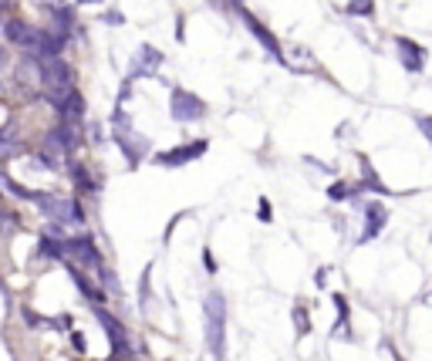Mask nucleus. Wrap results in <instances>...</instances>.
I'll return each mask as SVG.
<instances>
[{"label": "nucleus", "mask_w": 432, "mask_h": 361, "mask_svg": "<svg viewBox=\"0 0 432 361\" xmlns=\"http://www.w3.org/2000/svg\"><path fill=\"white\" fill-rule=\"evenodd\" d=\"M203 324H207V351L213 361H226V297L209 290L203 301Z\"/></svg>", "instance_id": "1"}, {"label": "nucleus", "mask_w": 432, "mask_h": 361, "mask_svg": "<svg viewBox=\"0 0 432 361\" xmlns=\"http://www.w3.org/2000/svg\"><path fill=\"white\" fill-rule=\"evenodd\" d=\"M34 206L41 209V216L44 220H51L57 227H85L88 220H85V209L78 199L71 196H55V192H34Z\"/></svg>", "instance_id": "2"}, {"label": "nucleus", "mask_w": 432, "mask_h": 361, "mask_svg": "<svg viewBox=\"0 0 432 361\" xmlns=\"http://www.w3.org/2000/svg\"><path fill=\"white\" fill-rule=\"evenodd\" d=\"M38 61V71H41V88H44V95L51 98V105H57L61 98H68L75 92V75H71V68H68V61H61V57H34Z\"/></svg>", "instance_id": "3"}, {"label": "nucleus", "mask_w": 432, "mask_h": 361, "mask_svg": "<svg viewBox=\"0 0 432 361\" xmlns=\"http://www.w3.org/2000/svg\"><path fill=\"white\" fill-rule=\"evenodd\" d=\"M112 125H115V146L125 153V159H129L132 166H139V162L146 159V153H149V139H146V135H139V132H132L129 115L122 112V108H115Z\"/></svg>", "instance_id": "4"}, {"label": "nucleus", "mask_w": 432, "mask_h": 361, "mask_svg": "<svg viewBox=\"0 0 432 361\" xmlns=\"http://www.w3.org/2000/svg\"><path fill=\"white\" fill-rule=\"evenodd\" d=\"M169 112L176 122H200L203 115H207V105H203V98L193 95V92H186V88H172L169 95Z\"/></svg>", "instance_id": "5"}, {"label": "nucleus", "mask_w": 432, "mask_h": 361, "mask_svg": "<svg viewBox=\"0 0 432 361\" xmlns=\"http://www.w3.org/2000/svg\"><path fill=\"white\" fill-rule=\"evenodd\" d=\"M4 34H7V41L11 44H18V48H24L31 57L41 55V41H44V31H38V27H31V24H24V20H7L4 24Z\"/></svg>", "instance_id": "6"}, {"label": "nucleus", "mask_w": 432, "mask_h": 361, "mask_svg": "<svg viewBox=\"0 0 432 361\" xmlns=\"http://www.w3.org/2000/svg\"><path fill=\"white\" fill-rule=\"evenodd\" d=\"M95 318H98V324L105 327V334H109V341H112L115 358L129 361V358H132V344H129V334H125L122 321H118V318H112V314H109L105 307H95Z\"/></svg>", "instance_id": "7"}, {"label": "nucleus", "mask_w": 432, "mask_h": 361, "mask_svg": "<svg viewBox=\"0 0 432 361\" xmlns=\"http://www.w3.org/2000/svg\"><path fill=\"white\" fill-rule=\"evenodd\" d=\"M203 153H207V139L183 142V146H176V149H166V153L155 155V166H162V169H179V166H189L193 159H200Z\"/></svg>", "instance_id": "8"}, {"label": "nucleus", "mask_w": 432, "mask_h": 361, "mask_svg": "<svg viewBox=\"0 0 432 361\" xmlns=\"http://www.w3.org/2000/svg\"><path fill=\"white\" fill-rule=\"evenodd\" d=\"M78 142H81V135H78V125H71V122H61V125L51 129L48 139H44V146L55 149V153H61L64 159H68V153H75L78 149Z\"/></svg>", "instance_id": "9"}, {"label": "nucleus", "mask_w": 432, "mask_h": 361, "mask_svg": "<svg viewBox=\"0 0 432 361\" xmlns=\"http://www.w3.org/2000/svg\"><path fill=\"white\" fill-rule=\"evenodd\" d=\"M395 48H398V61H402V68L409 71V75H419L422 68H426V48L422 44H415L412 38H395Z\"/></svg>", "instance_id": "10"}, {"label": "nucleus", "mask_w": 432, "mask_h": 361, "mask_svg": "<svg viewBox=\"0 0 432 361\" xmlns=\"http://www.w3.org/2000/svg\"><path fill=\"white\" fill-rule=\"evenodd\" d=\"M162 68V51L152 48V44H142L135 57H132V71H129V81L132 78H146V75H155Z\"/></svg>", "instance_id": "11"}, {"label": "nucleus", "mask_w": 432, "mask_h": 361, "mask_svg": "<svg viewBox=\"0 0 432 361\" xmlns=\"http://www.w3.org/2000/svg\"><path fill=\"white\" fill-rule=\"evenodd\" d=\"M237 10H240V17H244L246 27L253 31V38H257V41L263 44V48L270 51V57H274V61H281V64H284V51H281V44H277V38H274V34H270V31L263 27L260 20H257L253 14H250V10H246V7H237Z\"/></svg>", "instance_id": "12"}, {"label": "nucleus", "mask_w": 432, "mask_h": 361, "mask_svg": "<svg viewBox=\"0 0 432 361\" xmlns=\"http://www.w3.org/2000/svg\"><path fill=\"white\" fill-rule=\"evenodd\" d=\"M385 223H389V209L382 206V203H368L365 206V229H361V243H368V240H375L378 233L385 229Z\"/></svg>", "instance_id": "13"}, {"label": "nucleus", "mask_w": 432, "mask_h": 361, "mask_svg": "<svg viewBox=\"0 0 432 361\" xmlns=\"http://www.w3.org/2000/svg\"><path fill=\"white\" fill-rule=\"evenodd\" d=\"M64 264H68V260H64ZM68 274H71V281H75L78 290L88 297V304H92V307H102V304H105V290H102L98 284H92V281H88V274H85L81 267L68 264Z\"/></svg>", "instance_id": "14"}, {"label": "nucleus", "mask_w": 432, "mask_h": 361, "mask_svg": "<svg viewBox=\"0 0 432 361\" xmlns=\"http://www.w3.org/2000/svg\"><path fill=\"white\" fill-rule=\"evenodd\" d=\"M55 108H57V115H61V122H71V125H78V122H81V115H85V98L78 95V88H75L68 98H61Z\"/></svg>", "instance_id": "15"}, {"label": "nucleus", "mask_w": 432, "mask_h": 361, "mask_svg": "<svg viewBox=\"0 0 432 361\" xmlns=\"http://www.w3.org/2000/svg\"><path fill=\"white\" fill-rule=\"evenodd\" d=\"M0 190L7 192V196H14V199H27V203H34V192H38V190H27V186H20L18 179H11L7 172H0Z\"/></svg>", "instance_id": "16"}, {"label": "nucleus", "mask_w": 432, "mask_h": 361, "mask_svg": "<svg viewBox=\"0 0 432 361\" xmlns=\"http://www.w3.org/2000/svg\"><path fill=\"white\" fill-rule=\"evenodd\" d=\"M68 172H71V179H75L78 192H95V190H98V186H95V179L88 176V169H85L81 162H71V166H68Z\"/></svg>", "instance_id": "17"}, {"label": "nucleus", "mask_w": 432, "mask_h": 361, "mask_svg": "<svg viewBox=\"0 0 432 361\" xmlns=\"http://www.w3.org/2000/svg\"><path fill=\"white\" fill-rule=\"evenodd\" d=\"M361 172H365V186H368V190H375L378 196H389V186H385V183L378 179L375 172H372V166H368L365 159H361Z\"/></svg>", "instance_id": "18"}, {"label": "nucleus", "mask_w": 432, "mask_h": 361, "mask_svg": "<svg viewBox=\"0 0 432 361\" xmlns=\"http://www.w3.org/2000/svg\"><path fill=\"white\" fill-rule=\"evenodd\" d=\"M358 196V186H348V183H335L331 190H328V199L331 203H341V199H355Z\"/></svg>", "instance_id": "19"}, {"label": "nucleus", "mask_w": 432, "mask_h": 361, "mask_svg": "<svg viewBox=\"0 0 432 361\" xmlns=\"http://www.w3.org/2000/svg\"><path fill=\"white\" fill-rule=\"evenodd\" d=\"M344 10H348L351 17H372V14H375V0H351Z\"/></svg>", "instance_id": "20"}, {"label": "nucleus", "mask_w": 432, "mask_h": 361, "mask_svg": "<svg viewBox=\"0 0 432 361\" xmlns=\"http://www.w3.org/2000/svg\"><path fill=\"white\" fill-rule=\"evenodd\" d=\"M18 229H20V216L0 206V233H7V236H11V233H18Z\"/></svg>", "instance_id": "21"}, {"label": "nucleus", "mask_w": 432, "mask_h": 361, "mask_svg": "<svg viewBox=\"0 0 432 361\" xmlns=\"http://www.w3.org/2000/svg\"><path fill=\"white\" fill-rule=\"evenodd\" d=\"M18 153H20V146L11 139V129H4V132H0V162L11 159V155H18Z\"/></svg>", "instance_id": "22"}, {"label": "nucleus", "mask_w": 432, "mask_h": 361, "mask_svg": "<svg viewBox=\"0 0 432 361\" xmlns=\"http://www.w3.org/2000/svg\"><path fill=\"white\" fill-rule=\"evenodd\" d=\"M294 327H298V334H301V338L311 331V318H307V307H304V304L294 307Z\"/></svg>", "instance_id": "23"}, {"label": "nucleus", "mask_w": 432, "mask_h": 361, "mask_svg": "<svg viewBox=\"0 0 432 361\" xmlns=\"http://www.w3.org/2000/svg\"><path fill=\"white\" fill-rule=\"evenodd\" d=\"M257 216H260V223H270V220H274V206H270L267 196H260V203H257Z\"/></svg>", "instance_id": "24"}, {"label": "nucleus", "mask_w": 432, "mask_h": 361, "mask_svg": "<svg viewBox=\"0 0 432 361\" xmlns=\"http://www.w3.org/2000/svg\"><path fill=\"white\" fill-rule=\"evenodd\" d=\"M415 125H419V132L426 135V142L432 146V115H419V118H415Z\"/></svg>", "instance_id": "25"}, {"label": "nucleus", "mask_w": 432, "mask_h": 361, "mask_svg": "<svg viewBox=\"0 0 432 361\" xmlns=\"http://www.w3.org/2000/svg\"><path fill=\"white\" fill-rule=\"evenodd\" d=\"M71 314H57V318H51V327H55V331H71Z\"/></svg>", "instance_id": "26"}, {"label": "nucleus", "mask_w": 432, "mask_h": 361, "mask_svg": "<svg viewBox=\"0 0 432 361\" xmlns=\"http://www.w3.org/2000/svg\"><path fill=\"white\" fill-rule=\"evenodd\" d=\"M203 264H207L209 274H216V260H213V253H209V250H203Z\"/></svg>", "instance_id": "27"}, {"label": "nucleus", "mask_w": 432, "mask_h": 361, "mask_svg": "<svg viewBox=\"0 0 432 361\" xmlns=\"http://www.w3.org/2000/svg\"><path fill=\"white\" fill-rule=\"evenodd\" d=\"M71 344H75V351H85V338L78 331H71Z\"/></svg>", "instance_id": "28"}, {"label": "nucleus", "mask_w": 432, "mask_h": 361, "mask_svg": "<svg viewBox=\"0 0 432 361\" xmlns=\"http://www.w3.org/2000/svg\"><path fill=\"white\" fill-rule=\"evenodd\" d=\"M314 281H318V287H324V281H328V270H324V267L318 270V277H314Z\"/></svg>", "instance_id": "29"}, {"label": "nucleus", "mask_w": 432, "mask_h": 361, "mask_svg": "<svg viewBox=\"0 0 432 361\" xmlns=\"http://www.w3.org/2000/svg\"><path fill=\"white\" fill-rule=\"evenodd\" d=\"M0 68H7V57H4V48H0Z\"/></svg>", "instance_id": "30"}, {"label": "nucleus", "mask_w": 432, "mask_h": 361, "mask_svg": "<svg viewBox=\"0 0 432 361\" xmlns=\"http://www.w3.org/2000/svg\"><path fill=\"white\" fill-rule=\"evenodd\" d=\"M426 304H432V287H429V290H426Z\"/></svg>", "instance_id": "31"}, {"label": "nucleus", "mask_w": 432, "mask_h": 361, "mask_svg": "<svg viewBox=\"0 0 432 361\" xmlns=\"http://www.w3.org/2000/svg\"><path fill=\"white\" fill-rule=\"evenodd\" d=\"M78 3H98V0H78Z\"/></svg>", "instance_id": "32"}]
</instances>
